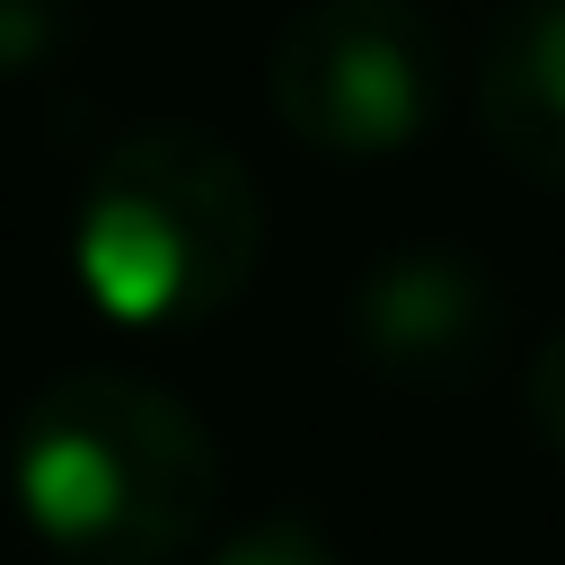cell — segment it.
I'll use <instances>...</instances> for the list:
<instances>
[{
  "mask_svg": "<svg viewBox=\"0 0 565 565\" xmlns=\"http://www.w3.org/2000/svg\"><path fill=\"white\" fill-rule=\"evenodd\" d=\"M26 512H35L44 530H62V539L97 530V521L115 512V468L97 459V441L44 433V441L26 450Z\"/></svg>",
  "mask_w": 565,
  "mask_h": 565,
  "instance_id": "cell-2",
  "label": "cell"
},
{
  "mask_svg": "<svg viewBox=\"0 0 565 565\" xmlns=\"http://www.w3.org/2000/svg\"><path fill=\"white\" fill-rule=\"evenodd\" d=\"M88 282L115 318H159V300L177 291V238L159 212L141 203H106L88 221Z\"/></svg>",
  "mask_w": 565,
  "mask_h": 565,
  "instance_id": "cell-1",
  "label": "cell"
}]
</instances>
